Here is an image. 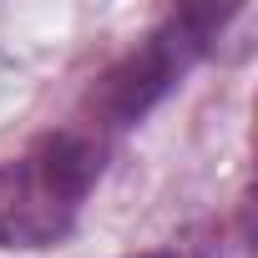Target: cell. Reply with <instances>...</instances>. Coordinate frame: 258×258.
Segmentation results:
<instances>
[{
    "label": "cell",
    "instance_id": "cell-1",
    "mask_svg": "<svg viewBox=\"0 0 258 258\" xmlns=\"http://www.w3.org/2000/svg\"><path fill=\"white\" fill-rule=\"evenodd\" d=\"M106 162V137L91 126H61L36 137L16 157L0 162V248L6 253H41L61 243Z\"/></svg>",
    "mask_w": 258,
    "mask_h": 258
},
{
    "label": "cell",
    "instance_id": "cell-2",
    "mask_svg": "<svg viewBox=\"0 0 258 258\" xmlns=\"http://www.w3.org/2000/svg\"><path fill=\"white\" fill-rule=\"evenodd\" d=\"M223 21H228L223 11H177V16H167L152 36H142L91 86V121H81V126L106 137V132H121V126L142 121L192 71V61L208 51V41L223 31Z\"/></svg>",
    "mask_w": 258,
    "mask_h": 258
},
{
    "label": "cell",
    "instance_id": "cell-3",
    "mask_svg": "<svg viewBox=\"0 0 258 258\" xmlns=\"http://www.w3.org/2000/svg\"><path fill=\"white\" fill-rule=\"evenodd\" d=\"M126 258H177L172 248H147V253H126Z\"/></svg>",
    "mask_w": 258,
    "mask_h": 258
}]
</instances>
